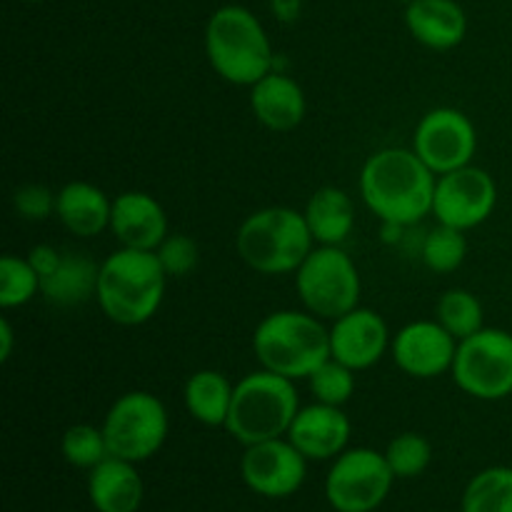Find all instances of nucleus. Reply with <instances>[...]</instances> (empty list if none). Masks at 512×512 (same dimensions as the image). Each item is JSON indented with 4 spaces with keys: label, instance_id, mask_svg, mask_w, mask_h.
<instances>
[{
    "label": "nucleus",
    "instance_id": "obj_15",
    "mask_svg": "<svg viewBox=\"0 0 512 512\" xmlns=\"http://www.w3.org/2000/svg\"><path fill=\"white\" fill-rule=\"evenodd\" d=\"M393 333L383 315L373 308H353L330 323V358L340 360L355 373L373 368L390 350Z\"/></svg>",
    "mask_w": 512,
    "mask_h": 512
},
{
    "label": "nucleus",
    "instance_id": "obj_6",
    "mask_svg": "<svg viewBox=\"0 0 512 512\" xmlns=\"http://www.w3.org/2000/svg\"><path fill=\"white\" fill-rule=\"evenodd\" d=\"M300 408L295 380L260 368L235 383L225 430L243 448L285 438Z\"/></svg>",
    "mask_w": 512,
    "mask_h": 512
},
{
    "label": "nucleus",
    "instance_id": "obj_17",
    "mask_svg": "<svg viewBox=\"0 0 512 512\" xmlns=\"http://www.w3.org/2000/svg\"><path fill=\"white\" fill-rule=\"evenodd\" d=\"M110 233L120 248L158 250L168 238V215L155 195L143 190H128L113 198Z\"/></svg>",
    "mask_w": 512,
    "mask_h": 512
},
{
    "label": "nucleus",
    "instance_id": "obj_5",
    "mask_svg": "<svg viewBox=\"0 0 512 512\" xmlns=\"http://www.w3.org/2000/svg\"><path fill=\"white\" fill-rule=\"evenodd\" d=\"M313 248L303 210L288 205L255 210L235 233V253L260 275L295 273Z\"/></svg>",
    "mask_w": 512,
    "mask_h": 512
},
{
    "label": "nucleus",
    "instance_id": "obj_4",
    "mask_svg": "<svg viewBox=\"0 0 512 512\" xmlns=\"http://www.w3.org/2000/svg\"><path fill=\"white\" fill-rule=\"evenodd\" d=\"M258 365L290 380H308L330 358V328L308 310H275L253 333Z\"/></svg>",
    "mask_w": 512,
    "mask_h": 512
},
{
    "label": "nucleus",
    "instance_id": "obj_23",
    "mask_svg": "<svg viewBox=\"0 0 512 512\" xmlns=\"http://www.w3.org/2000/svg\"><path fill=\"white\" fill-rule=\"evenodd\" d=\"M100 265L85 253H63L58 268L40 280V295L55 308H75L98 293Z\"/></svg>",
    "mask_w": 512,
    "mask_h": 512
},
{
    "label": "nucleus",
    "instance_id": "obj_7",
    "mask_svg": "<svg viewBox=\"0 0 512 512\" xmlns=\"http://www.w3.org/2000/svg\"><path fill=\"white\" fill-rule=\"evenodd\" d=\"M295 290L308 313L333 323L360 305V273L343 245H315L295 270Z\"/></svg>",
    "mask_w": 512,
    "mask_h": 512
},
{
    "label": "nucleus",
    "instance_id": "obj_2",
    "mask_svg": "<svg viewBox=\"0 0 512 512\" xmlns=\"http://www.w3.org/2000/svg\"><path fill=\"white\" fill-rule=\"evenodd\" d=\"M165 285L168 275L155 250L118 248L100 263L95 303L110 323L135 328L155 318Z\"/></svg>",
    "mask_w": 512,
    "mask_h": 512
},
{
    "label": "nucleus",
    "instance_id": "obj_12",
    "mask_svg": "<svg viewBox=\"0 0 512 512\" xmlns=\"http://www.w3.org/2000/svg\"><path fill=\"white\" fill-rule=\"evenodd\" d=\"M498 205V183L478 165H465L453 173L438 175L433 195V218L458 230H473L493 215Z\"/></svg>",
    "mask_w": 512,
    "mask_h": 512
},
{
    "label": "nucleus",
    "instance_id": "obj_13",
    "mask_svg": "<svg viewBox=\"0 0 512 512\" xmlns=\"http://www.w3.org/2000/svg\"><path fill=\"white\" fill-rule=\"evenodd\" d=\"M310 460L288 438L248 445L240 455V478L250 493L283 500L298 493L308 478Z\"/></svg>",
    "mask_w": 512,
    "mask_h": 512
},
{
    "label": "nucleus",
    "instance_id": "obj_30",
    "mask_svg": "<svg viewBox=\"0 0 512 512\" xmlns=\"http://www.w3.org/2000/svg\"><path fill=\"white\" fill-rule=\"evenodd\" d=\"M60 453H63L65 463L78 470H93L110 455L103 428L90 423L70 425L60 438Z\"/></svg>",
    "mask_w": 512,
    "mask_h": 512
},
{
    "label": "nucleus",
    "instance_id": "obj_19",
    "mask_svg": "<svg viewBox=\"0 0 512 512\" xmlns=\"http://www.w3.org/2000/svg\"><path fill=\"white\" fill-rule=\"evenodd\" d=\"M405 25L430 50H453L468 35V15L455 0H410Z\"/></svg>",
    "mask_w": 512,
    "mask_h": 512
},
{
    "label": "nucleus",
    "instance_id": "obj_21",
    "mask_svg": "<svg viewBox=\"0 0 512 512\" xmlns=\"http://www.w3.org/2000/svg\"><path fill=\"white\" fill-rule=\"evenodd\" d=\"M88 498L95 512H138L145 498L138 465L108 455L88 470Z\"/></svg>",
    "mask_w": 512,
    "mask_h": 512
},
{
    "label": "nucleus",
    "instance_id": "obj_34",
    "mask_svg": "<svg viewBox=\"0 0 512 512\" xmlns=\"http://www.w3.org/2000/svg\"><path fill=\"white\" fill-rule=\"evenodd\" d=\"M25 258L30 260V265L35 268V273L40 275V280L48 278L50 273H53L55 268L60 265V260H63V253H60L58 248H53V245H35V248H30V253L25 255Z\"/></svg>",
    "mask_w": 512,
    "mask_h": 512
},
{
    "label": "nucleus",
    "instance_id": "obj_31",
    "mask_svg": "<svg viewBox=\"0 0 512 512\" xmlns=\"http://www.w3.org/2000/svg\"><path fill=\"white\" fill-rule=\"evenodd\" d=\"M355 370L343 365L340 360L328 358L320 368L313 370L308 378V388L318 403L325 405H338L343 408L350 398L355 395Z\"/></svg>",
    "mask_w": 512,
    "mask_h": 512
},
{
    "label": "nucleus",
    "instance_id": "obj_37",
    "mask_svg": "<svg viewBox=\"0 0 512 512\" xmlns=\"http://www.w3.org/2000/svg\"><path fill=\"white\" fill-rule=\"evenodd\" d=\"M25 3H40V0H25Z\"/></svg>",
    "mask_w": 512,
    "mask_h": 512
},
{
    "label": "nucleus",
    "instance_id": "obj_18",
    "mask_svg": "<svg viewBox=\"0 0 512 512\" xmlns=\"http://www.w3.org/2000/svg\"><path fill=\"white\" fill-rule=\"evenodd\" d=\"M250 113L263 128L273 133H290L308 113L305 90L288 73L273 70L250 88Z\"/></svg>",
    "mask_w": 512,
    "mask_h": 512
},
{
    "label": "nucleus",
    "instance_id": "obj_9",
    "mask_svg": "<svg viewBox=\"0 0 512 512\" xmlns=\"http://www.w3.org/2000/svg\"><path fill=\"white\" fill-rule=\"evenodd\" d=\"M455 385L483 403H498L512 395V333L503 328L478 330L460 340L453 360Z\"/></svg>",
    "mask_w": 512,
    "mask_h": 512
},
{
    "label": "nucleus",
    "instance_id": "obj_32",
    "mask_svg": "<svg viewBox=\"0 0 512 512\" xmlns=\"http://www.w3.org/2000/svg\"><path fill=\"white\" fill-rule=\"evenodd\" d=\"M155 255H158L168 278H185L200 263L198 243L185 233H168V238L158 245Z\"/></svg>",
    "mask_w": 512,
    "mask_h": 512
},
{
    "label": "nucleus",
    "instance_id": "obj_11",
    "mask_svg": "<svg viewBox=\"0 0 512 512\" xmlns=\"http://www.w3.org/2000/svg\"><path fill=\"white\" fill-rule=\"evenodd\" d=\"M413 150L435 175L453 173L473 163L478 153V130L458 108H433L420 118L413 133Z\"/></svg>",
    "mask_w": 512,
    "mask_h": 512
},
{
    "label": "nucleus",
    "instance_id": "obj_10",
    "mask_svg": "<svg viewBox=\"0 0 512 512\" xmlns=\"http://www.w3.org/2000/svg\"><path fill=\"white\" fill-rule=\"evenodd\" d=\"M395 475L385 453L375 448H348L330 460L325 500L335 512H375L388 500Z\"/></svg>",
    "mask_w": 512,
    "mask_h": 512
},
{
    "label": "nucleus",
    "instance_id": "obj_22",
    "mask_svg": "<svg viewBox=\"0 0 512 512\" xmlns=\"http://www.w3.org/2000/svg\"><path fill=\"white\" fill-rule=\"evenodd\" d=\"M315 245H343L355 228V203L343 188L323 185L303 208Z\"/></svg>",
    "mask_w": 512,
    "mask_h": 512
},
{
    "label": "nucleus",
    "instance_id": "obj_29",
    "mask_svg": "<svg viewBox=\"0 0 512 512\" xmlns=\"http://www.w3.org/2000/svg\"><path fill=\"white\" fill-rule=\"evenodd\" d=\"M383 453L398 480L420 478L430 468V463H433V445L420 433L395 435Z\"/></svg>",
    "mask_w": 512,
    "mask_h": 512
},
{
    "label": "nucleus",
    "instance_id": "obj_1",
    "mask_svg": "<svg viewBox=\"0 0 512 512\" xmlns=\"http://www.w3.org/2000/svg\"><path fill=\"white\" fill-rule=\"evenodd\" d=\"M438 175L413 148H383L360 170V198L385 225L408 228L433 213Z\"/></svg>",
    "mask_w": 512,
    "mask_h": 512
},
{
    "label": "nucleus",
    "instance_id": "obj_25",
    "mask_svg": "<svg viewBox=\"0 0 512 512\" xmlns=\"http://www.w3.org/2000/svg\"><path fill=\"white\" fill-rule=\"evenodd\" d=\"M460 512H512L510 465H490L475 473L463 490Z\"/></svg>",
    "mask_w": 512,
    "mask_h": 512
},
{
    "label": "nucleus",
    "instance_id": "obj_24",
    "mask_svg": "<svg viewBox=\"0 0 512 512\" xmlns=\"http://www.w3.org/2000/svg\"><path fill=\"white\" fill-rule=\"evenodd\" d=\"M235 383H230L220 370H198L183 388L185 410L195 423L205 428H225L233 405Z\"/></svg>",
    "mask_w": 512,
    "mask_h": 512
},
{
    "label": "nucleus",
    "instance_id": "obj_38",
    "mask_svg": "<svg viewBox=\"0 0 512 512\" xmlns=\"http://www.w3.org/2000/svg\"><path fill=\"white\" fill-rule=\"evenodd\" d=\"M408 3H410V0H408Z\"/></svg>",
    "mask_w": 512,
    "mask_h": 512
},
{
    "label": "nucleus",
    "instance_id": "obj_3",
    "mask_svg": "<svg viewBox=\"0 0 512 512\" xmlns=\"http://www.w3.org/2000/svg\"><path fill=\"white\" fill-rule=\"evenodd\" d=\"M205 55L215 75L253 88L275 70V53L260 20L243 5H223L205 25Z\"/></svg>",
    "mask_w": 512,
    "mask_h": 512
},
{
    "label": "nucleus",
    "instance_id": "obj_26",
    "mask_svg": "<svg viewBox=\"0 0 512 512\" xmlns=\"http://www.w3.org/2000/svg\"><path fill=\"white\" fill-rule=\"evenodd\" d=\"M435 320L460 343L485 328V310L475 293L465 288H450L435 303Z\"/></svg>",
    "mask_w": 512,
    "mask_h": 512
},
{
    "label": "nucleus",
    "instance_id": "obj_27",
    "mask_svg": "<svg viewBox=\"0 0 512 512\" xmlns=\"http://www.w3.org/2000/svg\"><path fill=\"white\" fill-rule=\"evenodd\" d=\"M420 258H423L425 268L433 270V273H455L465 263V258H468V238H465V230L438 223L425 235Z\"/></svg>",
    "mask_w": 512,
    "mask_h": 512
},
{
    "label": "nucleus",
    "instance_id": "obj_14",
    "mask_svg": "<svg viewBox=\"0 0 512 512\" xmlns=\"http://www.w3.org/2000/svg\"><path fill=\"white\" fill-rule=\"evenodd\" d=\"M458 340L438 320H413L393 335L390 355L405 375L433 380L453 370Z\"/></svg>",
    "mask_w": 512,
    "mask_h": 512
},
{
    "label": "nucleus",
    "instance_id": "obj_20",
    "mask_svg": "<svg viewBox=\"0 0 512 512\" xmlns=\"http://www.w3.org/2000/svg\"><path fill=\"white\" fill-rule=\"evenodd\" d=\"M110 213L113 200L108 193L85 180L65 183L55 198V218L75 238H98L100 233L110 230Z\"/></svg>",
    "mask_w": 512,
    "mask_h": 512
},
{
    "label": "nucleus",
    "instance_id": "obj_35",
    "mask_svg": "<svg viewBox=\"0 0 512 512\" xmlns=\"http://www.w3.org/2000/svg\"><path fill=\"white\" fill-rule=\"evenodd\" d=\"M270 10L280 23H295L303 10V0H270Z\"/></svg>",
    "mask_w": 512,
    "mask_h": 512
},
{
    "label": "nucleus",
    "instance_id": "obj_8",
    "mask_svg": "<svg viewBox=\"0 0 512 512\" xmlns=\"http://www.w3.org/2000/svg\"><path fill=\"white\" fill-rule=\"evenodd\" d=\"M100 428L113 458L140 465L163 450L170 433V415L158 395L130 390L110 405Z\"/></svg>",
    "mask_w": 512,
    "mask_h": 512
},
{
    "label": "nucleus",
    "instance_id": "obj_33",
    "mask_svg": "<svg viewBox=\"0 0 512 512\" xmlns=\"http://www.w3.org/2000/svg\"><path fill=\"white\" fill-rule=\"evenodd\" d=\"M58 193L40 183H25L13 193V208L23 220H45L55 215Z\"/></svg>",
    "mask_w": 512,
    "mask_h": 512
},
{
    "label": "nucleus",
    "instance_id": "obj_28",
    "mask_svg": "<svg viewBox=\"0 0 512 512\" xmlns=\"http://www.w3.org/2000/svg\"><path fill=\"white\" fill-rule=\"evenodd\" d=\"M40 293V275L28 258L3 255L0 258V308L13 310L28 305Z\"/></svg>",
    "mask_w": 512,
    "mask_h": 512
},
{
    "label": "nucleus",
    "instance_id": "obj_16",
    "mask_svg": "<svg viewBox=\"0 0 512 512\" xmlns=\"http://www.w3.org/2000/svg\"><path fill=\"white\" fill-rule=\"evenodd\" d=\"M353 435V423L338 405L310 403L303 405L295 415L285 438L300 450L308 460H335L345 453Z\"/></svg>",
    "mask_w": 512,
    "mask_h": 512
},
{
    "label": "nucleus",
    "instance_id": "obj_36",
    "mask_svg": "<svg viewBox=\"0 0 512 512\" xmlns=\"http://www.w3.org/2000/svg\"><path fill=\"white\" fill-rule=\"evenodd\" d=\"M13 345H15L13 325H10L8 318H0V360H3V363H8L10 355H13Z\"/></svg>",
    "mask_w": 512,
    "mask_h": 512
}]
</instances>
